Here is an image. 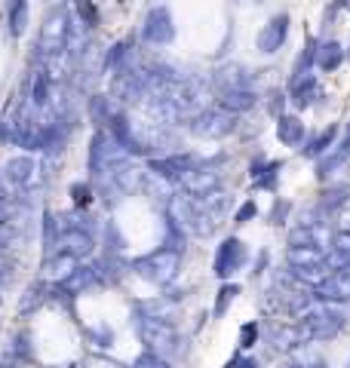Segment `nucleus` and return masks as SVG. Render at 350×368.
Instances as JSON below:
<instances>
[{"label": "nucleus", "instance_id": "obj_1", "mask_svg": "<svg viewBox=\"0 0 350 368\" xmlns=\"http://www.w3.org/2000/svg\"><path fill=\"white\" fill-rule=\"evenodd\" d=\"M3 184L13 197L31 199L43 184L41 163H37L34 157H28V153H15V157H10L3 166Z\"/></svg>", "mask_w": 350, "mask_h": 368}, {"label": "nucleus", "instance_id": "obj_2", "mask_svg": "<svg viewBox=\"0 0 350 368\" xmlns=\"http://www.w3.org/2000/svg\"><path fill=\"white\" fill-rule=\"evenodd\" d=\"M212 80H203V77H184L182 83L173 92V105L178 107L182 120H194L197 114H203L206 107H212Z\"/></svg>", "mask_w": 350, "mask_h": 368}, {"label": "nucleus", "instance_id": "obj_3", "mask_svg": "<svg viewBox=\"0 0 350 368\" xmlns=\"http://www.w3.org/2000/svg\"><path fill=\"white\" fill-rule=\"evenodd\" d=\"M298 322L307 328L310 341H332V337H338L341 332H344L347 316L338 310L335 304H320L316 301L307 313H301Z\"/></svg>", "mask_w": 350, "mask_h": 368}, {"label": "nucleus", "instance_id": "obj_4", "mask_svg": "<svg viewBox=\"0 0 350 368\" xmlns=\"http://www.w3.org/2000/svg\"><path fill=\"white\" fill-rule=\"evenodd\" d=\"M132 270L142 276V279L154 282V286H169L178 276V270H182V255L173 249H157V252H151V255L138 258L136 264H132Z\"/></svg>", "mask_w": 350, "mask_h": 368}, {"label": "nucleus", "instance_id": "obj_5", "mask_svg": "<svg viewBox=\"0 0 350 368\" xmlns=\"http://www.w3.org/2000/svg\"><path fill=\"white\" fill-rule=\"evenodd\" d=\"M136 332L145 341L147 350L154 353H175L178 350V332L169 319H157V316H147V313H138L136 316Z\"/></svg>", "mask_w": 350, "mask_h": 368}, {"label": "nucleus", "instance_id": "obj_6", "mask_svg": "<svg viewBox=\"0 0 350 368\" xmlns=\"http://www.w3.org/2000/svg\"><path fill=\"white\" fill-rule=\"evenodd\" d=\"M71 22L74 15L59 6L50 15H43V25H41V37H37V56H46V52H59L68 49V34H71Z\"/></svg>", "mask_w": 350, "mask_h": 368}, {"label": "nucleus", "instance_id": "obj_7", "mask_svg": "<svg viewBox=\"0 0 350 368\" xmlns=\"http://www.w3.org/2000/svg\"><path fill=\"white\" fill-rule=\"evenodd\" d=\"M188 129L197 138H224L237 129V114L224 111L221 105H212V107H206L203 114H197V117L188 123Z\"/></svg>", "mask_w": 350, "mask_h": 368}, {"label": "nucleus", "instance_id": "obj_8", "mask_svg": "<svg viewBox=\"0 0 350 368\" xmlns=\"http://www.w3.org/2000/svg\"><path fill=\"white\" fill-rule=\"evenodd\" d=\"M249 261V252H246V243L237 240V236H228V240H221V245L215 249V261H212V273L219 276V279L228 282L237 270H243Z\"/></svg>", "mask_w": 350, "mask_h": 368}, {"label": "nucleus", "instance_id": "obj_9", "mask_svg": "<svg viewBox=\"0 0 350 368\" xmlns=\"http://www.w3.org/2000/svg\"><path fill=\"white\" fill-rule=\"evenodd\" d=\"M142 40L151 46H169L175 40V22L166 6H154L142 22Z\"/></svg>", "mask_w": 350, "mask_h": 368}, {"label": "nucleus", "instance_id": "obj_10", "mask_svg": "<svg viewBox=\"0 0 350 368\" xmlns=\"http://www.w3.org/2000/svg\"><path fill=\"white\" fill-rule=\"evenodd\" d=\"M314 291L320 304H350V270H335L329 273Z\"/></svg>", "mask_w": 350, "mask_h": 368}, {"label": "nucleus", "instance_id": "obj_11", "mask_svg": "<svg viewBox=\"0 0 350 368\" xmlns=\"http://www.w3.org/2000/svg\"><path fill=\"white\" fill-rule=\"evenodd\" d=\"M178 184H182V190L191 197H209V194H215V190H221V172L212 166H197Z\"/></svg>", "mask_w": 350, "mask_h": 368}, {"label": "nucleus", "instance_id": "obj_12", "mask_svg": "<svg viewBox=\"0 0 350 368\" xmlns=\"http://www.w3.org/2000/svg\"><path fill=\"white\" fill-rule=\"evenodd\" d=\"M147 169H151V172H157V175H163V178H169V181H182L184 175L197 169V157H194V153H169V157H154L151 163H147Z\"/></svg>", "mask_w": 350, "mask_h": 368}, {"label": "nucleus", "instance_id": "obj_13", "mask_svg": "<svg viewBox=\"0 0 350 368\" xmlns=\"http://www.w3.org/2000/svg\"><path fill=\"white\" fill-rule=\"evenodd\" d=\"M286 37H289V13H277L274 19L258 31V52L261 56H274V52L283 49Z\"/></svg>", "mask_w": 350, "mask_h": 368}, {"label": "nucleus", "instance_id": "obj_14", "mask_svg": "<svg viewBox=\"0 0 350 368\" xmlns=\"http://www.w3.org/2000/svg\"><path fill=\"white\" fill-rule=\"evenodd\" d=\"M212 89H215V95L231 92V89H252V74H249V68L237 65V61H228V65H221L212 74Z\"/></svg>", "mask_w": 350, "mask_h": 368}, {"label": "nucleus", "instance_id": "obj_15", "mask_svg": "<svg viewBox=\"0 0 350 368\" xmlns=\"http://www.w3.org/2000/svg\"><path fill=\"white\" fill-rule=\"evenodd\" d=\"M347 163H350V129H347L344 138H341V141L329 153H326L323 160H316V178H320V181L332 178V175H335L341 166H347Z\"/></svg>", "mask_w": 350, "mask_h": 368}, {"label": "nucleus", "instance_id": "obj_16", "mask_svg": "<svg viewBox=\"0 0 350 368\" xmlns=\"http://www.w3.org/2000/svg\"><path fill=\"white\" fill-rule=\"evenodd\" d=\"M59 249L74 258H87V255H92V249H96V240H92L89 230H83V227H61Z\"/></svg>", "mask_w": 350, "mask_h": 368}, {"label": "nucleus", "instance_id": "obj_17", "mask_svg": "<svg viewBox=\"0 0 350 368\" xmlns=\"http://www.w3.org/2000/svg\"><path fill=\"white\" fill-rule=\"evenodd\" d=\"M77 267H80V258H74V255H68V252H50L43 261V279H50V282H65L68 276H71Z\"/></svg>", "mask_w": 350, "mask_h": 368}, {"label": "nucleus", "instance_id": "obj_18", "mask_svg": "<svg viewBox=\"0 0 350 368\" xmlns=\"http://www.w3.org/2000/svg\"><path fill=\"white\" fill-rule=\"evenodd\" d=\"M277 138L286 148L301 151L307 141V126L301 123V117H295V114H283V117H277Z\"/></svg>", "mask_w": 350, "mask_h": 368}, {"label": "nucleus", "instance_id": "obj_19", "mask_svg": "<svg viewBox=\"0 0 350 368\" xmlns=\"http://www.w3.org/2000/svg\"><path fill=\"white\" fill-rule=\"evenodd\" d=\"M320 98H323V86L314 74L305 77V80H298V83H289V102H292V107H298V111L314 107Z\"/></svg>", "mask_w": 350, "mask_h": 368}, {"label": "nucleus", "instance_id": "obj_20", "mask_svg": "<svg viewBox=\"0 0 350 368\" xmlns=\"http://www.w3.org/2000/svg\"><path fill=\"white\" fill-rule=\"evenodd\" d=\"M338 135H341V126H338V123H332V126H326L323 132L310 135L305 141V148H301V153H305L307 160H323L326 153L338 144Z\"/></svg>", "mask_w": 350, "mask_h": 368}, {"label": "nucleus", "instance_id": "obj_21", "mask_svg": "<svg viewBox=\"0 0 350 368\" xmlns=\"http://www.w3.org/2000/svg\"><path fill=\"white\" fill-rule=\"evenodd\" d=\"M52 92H56V83L50 80V74H46L43 68H34V74H31V92H28L31 107L46 114V107L52 102Z\"/></svg>", "mask_w": 350, "mask_h": 368}, {"label": "nucleus", "instance_id": "obj_22", "mask_svg": "<svg viewBox=\"0 0 350 368\" xmlns=\"http://www.w3.org/2000/svg\"><path fill=\"white\" fill-rule=\"evenodd\" d=\"M329 252L320 245H289L286 249V264L289 267H326Z\"/></svg>", "mask_w": 350, "mask_h": 368}, {"label": "nucleus", "instance_id": "obj_23", "mask_svg": "<svg viewBox=\"0 0 350 368\" xmlns=\"http://www.w3.org/2000/svg\"><path fill=\"white\" fill-rule=\"evenodd\" d=\"M344 59H347V49L338 40H320V49H316V68H320V71H326V74L338 71V68L344 65Z\"/></svg>", "mask_w": 350, "mask_h": 368}, {"label": "nucleus", "instance_id": "obj_24", "mask_svg": "<svg viewBox=\"0 0 350 368\" xmlns=\"http://www.w3.org/2000/svg\"><path fill=\"white\" fill-rule=\"evenodd\" d=\"M219 105L224 107V111H231V114H246V111H252V107L258 105V92H255V89H231V92H221Z\"/></svg>", "mask_w": 350, "mask_h": 368}, {"label": "nucleus", "instance_id": "obj_25", "mask_svg": "<svg viewBox=\"0 0 350 368\" xmlns=\"http://www.w3.org/2000/svg\"><path fill=\"white\" fill-rule=\"evenodd\" d=\"M142 187H145V194L147 197H154V199H160V203H173V197L178 194L175 190V181H169V178H163V175H157V172H147L142 175Z\"/></svg>", "mask_w": 350, "mask_h": 368}, {"label": "nucleus", "instance_id": "obj_26", "mask_svg": "<svg viewBox=\"0 0 350 368\" xmlns=\"http://www.w3.org/2000/svg\"><path fill=\"white\" fill-rule=\"evenodd\" d=\"M96 282H99V270H96V267H77V270L68 276L65 282H59V286H61L65 295H80V291L92 289Z\"/></svg>", "mask_w": 350, "mask_h": 368}, {"label": "nucleus", "instance_id": "obj_27", "mask_svg": "<svg viewBox=\"0 0 350 368\" xmlns=\"http://www.w3.org/2000/svg\"><path fill=\"white\" fill-rule=\"evenodd\" d=\"M163 230H166V233H163V249H173V252H178V255H182L184 243H188V230L178 224V221L169 212H166V224H163Z\"/></svg>", "mask_w": 350, "mask_h": 368}, {"label": "nucleus", "instance_id": "obj_28", "mask_svg": "<svg viewBox=\"0 0 350 368\" xmlns=\"http://www.w3.org/2000/svg\"><path fill=\"white\" fill-rule=\"evenodd\" d=\"M347 203H350L347 187H329V190H323V197H320V209H323L326 218H329V215H338Z\"/></svg>", "mask_w": 350, "mask_h": 368}, {"label": "nucleus", "instance_id": "obj_29", "mask_svg": "<svg viewBox=\"0 0 350 368\" xmlns=\"http://www.w3.org/2000/svg\"><path fill=\"white\" fill-rule=\"evenodd\" d=\"M6 15H10V34L22 37L28 25V0H10L6 3Z\"/></svg>", "mask_w": 350, "mask_h": 368}, {"label": "nucleus", "instance_id": "obj_30", "mask_svg": "<svg viewBox=\"0 0 350 368\" xmlns=\"http://www.w3.org/2000/svg\"><path fill=\"white\" fill-rule=\"evenodd\" d=\"M289 276L295 282H301V286L316 289L329 276V267H289Z\"/></svg>", "mask_w": 350, "mask_h": 368}, {"label": "nucleus", "instance_id": "obj_31", "mask_svg": "<svg viewBox=\"0 0 350 368\" xmlns=\"http://www.w3.org/2000/svg\"><path fill=\"white\" fill-rule=\"evenodd\" d=\"M237 295H240V286H237V282H224V286L219 289V298H215V307H212L215 319L228 313V307H231L233 301H237Z\"/></svg>", "mask_w": 350, "mask_h": 368}, {"label": "nucleus", "instance_id": "obj_32", "mask_svg": "<svg viewBox=\"0 0 350 368\" xmlns=\"http://www.w3.org/2000/svg\"><path fill=\"white\" fill-rule=\"evenodd\" d=\"M258 335H261L258 322H246V325L240 328V350H252L255 344H258Z\"/></svg>", "mask_w": 350, "mask_h": 368}, {"label": "nucleus", "instance_id": "obj_33", "mask_svg": "<svg viewBox=\"0 0 350 368\" xmlns=\"http://www.w3.org/2000/svg\"><path fill=\"white\" fill-rule=\"evenodd\" d=\"M132 368H169V362L160 356V353H154V350H145L142 356L132 362Z\"/></svg>", "mask_w": 350, "mask_h": 368}, {"label": "nucleus", "instance_id": "obj_34", "mask_svg": "<svg viewBox=\"0 0 350 368\" xmlns=\"http://www.w3.org/2000/svg\"><path fill=\"white\" fill-rule=\"evenodd\" d=\"M255 215H258V206H255V199H246V203L237 209V215H233V224H249Z\"/></svg>", "mask_w": 350, "mask_h": 368}, {"label": "nucleus", "instance_id": "obj_35", "mask_svg": "<svg viewBox=\"0 0 350 368\" xmlns=\"http://www.w3.org/2000/svg\"><path fill=\"white\" fill-rule=\"evenodd\" d=\"M332 249H335V252H344V255H350V230H338L335 240H332Z\"/></svg>", "mask_w": 350, "mask_h": 368}, {"label": "nucleus", "instance_id": "obj_36", "mask_svg": "<svg viewBox=\"0 0 350 368\" xmlns=\"http://www.w3.org/2000/svg\"><path fill=\"white\" fill-rule=\"evenodd\" d=\"M224 368H261V362L255 356H233Z\"/></svg>", "mask_w": 350, "mask_h": 368}, {"label": "nucleus", "instance_id": "obj_37", "mask_svg": "<svg viewBox=\"0 0 350 368\" xmlns=\"http://www.w3.org/2000/svg\"><path fill=\"white\" fill-rule=\"evenodd\" d=\"M286 102H289V98H286V92H274V95H270V114H274V117H283V107H286Z\"/></svg>", "mask_w": 350, "mask_h": 368}, {"label": "nucleus", "instance_id": "obj_38", "mask_svg": "<svg viewBox=\"0 0 350 368\" xmlns=\"http://www.w3.org/2000/svg\"><path fill=\"white\" fill-rule=\"evenodd\" d=\"M80 19L87 22L89 28H92V25H99V13H96V6H92V3H87V0H83V3H80Z\"/></svg>", "mask_w": 350, "mask_h": 368}, {"label": "nucleus", "instance_id": "obj_39", "mask_svg": "<svg viewBox=\"0 0 350 368\" xmlns=\"http://www.w3.org/2000/svg\"><path fill=\"white\" fill-rule=\"evenodd\" d=\"M289 209H292L289 203H279V199H277V203H274V212H270V221H274V224H283V221H286V212H289Z\"/></svg>", "mask_w": 350, "mask_h": 368}, {"label": "nucleus", "instance_id": "obj_40", "mask_svg": "<svg viewBox=\"0 0 350 368\" xmlns=\"http://www.w3.org/2000/svg\"><path fill=\"white\" fill-rule=\"evenodd\" d=\"M74 203L77 206H87L89 203V187H87V184H74Z\"/></svg>", "mask_w": 350, "mask_h": 368}, {"label": "nucleus", "instance_id": "obj_41", "mask_svg": "<svg viewBox=\"0 0 350 368\" xmlns=\"http://www.w3.org/2000/svg\"><path fill=\"white\" fill-rule=\"evenodd\" d=\"M307 368H329V365H326V359H314V362H307Z\"/></svg>", "mask_w": 350, "mask_h": 368}, {"label": "nucleus", "instance_id": "obj_42", "mask_svg": "<svg viewBox=\"0 0 350 368\" xmlns=\"http://www.w3.org/2000/svg\"><path fill=\"white\" fill-rule=\"evenodd\" d=\"M289 368H307V362H292Z\"/></svg>", "mask_w": 350, "mask_h": 368}, {"label": "nucleus", "instance_id": "obj_43", "mask_svg": "<svg viewBox=\"0 0 350 368\" xmlns=\"http://www.w3.org/2000/svg\"><path fill=\"white\" fill-rule=\"evenodd\" d=\"M341 6H344V10L350 13V0H341Z\"/></svg>", "mask_w": 350, "mask_h": 368}, {"label": "nucleus", "instance_id": "obj_44", "mask_svg": "<svg viewBox=\"0 0 350 368\" xmlns=\"http://www.w3.org/2000/svg\"><path fill=\"white\" fill-rule=\"evenodd\" d=\"M237 3H258V0H237Z\"/></svg>", "mask_w": 350, "mask_h": 368}, {"label": "nucleus", "instance_id": "obj_45", "mask_svg": "<svg viewBox=\"0 0 350 368\" xmlns=\"http://www.w3.org/2000/svg\"><path fill=\"white\" fill-rule=\"evenodd\" d=\"M347 368H350V359H347Z\"/></svg>", "mask_w": 350, "mask_h": 368}, {"label": "nucleus", "instance_id": "obj_46", "mask_svg": "<svg viewBox=\"0 0 350 368\" xmlns=\"http://www.w3.org/2000/svg\"><path fill=\"white\" fill-rule=\"evenodd\" d=\"M347 59H350V52H347Z\"/></svg>", "mask_w": 350, "mask_h": 368}]
</instances>
